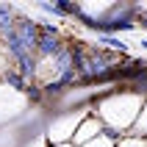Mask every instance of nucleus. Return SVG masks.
<instances>
[{"instance_id":"f257e3e1","label":"nucleus","mask_w":147,"mask_h":147,"mask_svg":"<svg viewBox=\"0 0 147 147\" xmlns=\"http://www.w3.org/2000/svg\"><path fill=\"white\" fill-rule=\"evenodd\" d=\"M92 106L100 108V114H94V117L103 125H111V128L125 133L133 128L142 106H144V97L133 94V92H117V94H108L106 100H94Z\"/></svg>"},{"instance_id":"f03ea898","label":"nucleus","mask_w":147,"mask_h":147,"mask_svg":"<svg viewBox=\"0 0 147 147\" xmlns=\"http://www.w3.org/2000/svg\"><path fill=\"white\" fill-rule=\"evenodd\" d=\"M100 131H103V122H100L94 114H86V117L81 119V125L75 128L72 142H69V144H72V147H81V144H86V142L97 139V136H100Z\"/></svg>"},{"instance_id":"7ed1b4c3","label":"nucleus","mask_w":147,"mask_h":147,"mask_svg":"<svg viewBox=\"0 0 147 147\" xmlns=\"http://www.w3.org/2000/svg\"><path fill=\"white\" fill-rule=\"evenodd\" d=\"M64 36H45V33H39V42H36V61H42V58H53L58 53V50L64 47Z\"/></svg>"},{"instance_id":"20e7f679","label":"nucleus","mask_w":147,"mask_h":147,"mask_svg":"<svg viewBox=\"0 0 147 147\" xmlns=\"http://www.w3.org/2000/svg\"><path fill=\"white\" fill-rule=\"evenodd\" d=\"M17 22V6L14 3H0V36L6 31H11Z\"/></svg>"},{"instance_id":"39448f33","label":"nucleus","mask_w":147,"mask_h":147,"mask_svg":"<svg viewBox=\"0 0 147 147\" xmlns=\"http://www.w3.org/2000/svg\"><path fill=\"white\" fill-rule=\"evenodd\" d=\"M97 42H100V47H106V50H119V53H131L133 50L131 42L117 39V36H97Z\"/></svg>"},{"instance_id":"423d86ee","label":"nucleus","mask_w":147,"mask_h":147,"mask_svg":"<svg viewBox=\"0 0 147 147\" xmlns=\"http://www.w3.org/2000/svg\"><path fill=\"white\" fill-rule=\"evenodd\" d=\"M36 8H39V11H45V14H50V17H58V20H64V14H61V8H58L56 0H53V3L42 0V3H36Z\"/></svg>"},{"instance_id":"0eeeda50","label":"nucleus","mask_w":147,"mask_h":147,"mask_svg":"<svg viewBox=\"0 0 147 147\" xmlns=\"http://www.w3.org/2000/svg\"><path fill=\"white\" fill-rule=\"evenodd\" d=\"M117 147H147V139H139V136H131V133H128Z\"/></svg>"},{"instance_id":"6e6552de","label":"nucleus","mask_w":147,"mask_h":147,"mask_svg":"<svg viewBox=\"0 0 147 147\" xmlns=\"http://www.w3.org/2000/svg\"><path fill=\"white\" fill-rule=\"evenodd\" d=\"M22 147H47V139H45V133H39V136H33V139L22 142Z\"/></svg>"},{"instance_id":"1a4fd4ad","label":"nucleus","mask_w":147,"mask_h":147,"mask_svg":"<svg viewBox=\"0 0 147 147\" xmlns=\"http://www.w3.org/2000/svg\"><path fill=\"white\" fill-rule=\"evenodd\" d=\"M81 147H117V144H111V142H106L103 136H97V139L86 142V144H81Z\"/></svg>"},{"instance_id":"9d476101","label":"nucleus","mask_w":147,"mask_h":147,"mask_svg":"<svg viewBox=\"0 0 147 147\" xmlns=\"http://www.w3.org/2000/svg\"><path fill=\"white\" fill-rule=\"evenodd\" d=\"M139 47H142V50L147 53V39H139Z\"/></svg>"},{"instance_id":"9b49d317","label":"nucleus","mask_w":147,"mask_h":147,"mask_svg":"<svg viewBox=\"0 0 147 147\" xmlns=\"http://www.w3.org/2000/svg\"><path fill=\"white\" fill-rule=\"evenodd\" d=\"M53 147H72V144H53Z\"/></svg>"}]
</instances>
